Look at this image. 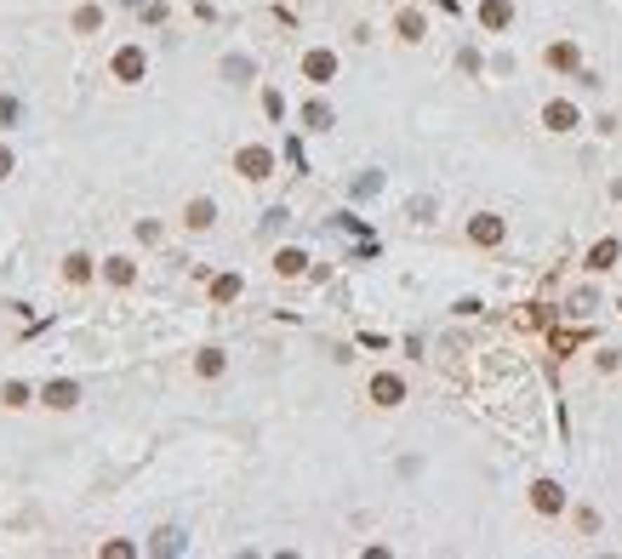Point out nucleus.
<instances>
[{"instance_id":"f257e3e1","label":"nucleus","mask_w":622,"mask_h":559,"mask_svg":"<svg viewBox=\"0 0 622 559\" xmlns=\"http://www.w3.org/2000/svg\"><path fill=\"white\" fill-rule=\"evenodd\" d=\"M303 74L315 80V86H326V80L337 74V58H331V52H308V58H303Z\"/></svg>"},{"instance_id":"f03ea898","label":"nucleus","mask_w":622,"mask_h":559,"mask_svg":"<svg viewBox=\"0 0 622 559\" xmlns=\"http://www.w3.org/2000/svg\"><path fill=\"white\" fill-rule=\"evenodd\" d=\"M531 502H537L543 513H560V508H565V491H560L554 480H543V485H531Z\"/></svg>"},{"instance_id":"7ed1b4c3","label":"nucleus","mask_w":622,"mask_h":559,"mask_svg":"<svg viewBox=\"0 0 622 559\" xmlns=\"http://www.w3.org/2000/svg\"><path fill=\"white\" fill-rule=\"evenodd\" d=\"M269 149H240V171H246V177H269Z\"/></svg>"},{"instance_id":"20e7f679","label":"nucleus","mask_w":622,"mask_h":559,"mask_svg":"<svg viewBox=\"0 0 622 559\" xmlns=\"http://www.w3.org/2000/svg\"><path fill=\"white\" fill-rule=\"evenodd\" d=\"M508 18H514V6H508V0H485V6H479V23H485V29H503Z\"/></svg>"},{"instance_id":"39448f33","label":"nucleus","mask_w":622,"mask_h":559,"mask_svg":"<svg viewBox=\"0 0 622 559\" xmlns=\"http://www.w3.org/2000/svg\"><path fill=\"white\" fill-rule=\"evenodd\" d=\"M114 74H120V80H138V74H143V52H138V46H126V52L114 58Z\"/></svg>"},{"instance_id":"423d86ee","label":"nucleus","mask_w":622,"mask_h":559,"mask_svg":"<svg viewBox=\"0 0 622 559\" xmlns=\"http://www.w3.org/2000/svg\"><path fill=\"white\" fill-rule=\"evenodd\" d=\"M468 234H474L479 245H497V240H503V223H497V217H474V223H468Z\"/></svg>"},{"instance_id":"0eeeda50","label":"nucleus","mask_w":622,"mask_h":559,"mask_svg":"<svg viewBox=\"0 0 622 559\" xmlns=\"http://www.w3.org/2000/svg\"><path fill=\"white\" fill-rule=\"evenodd\" d=\"M80 400V389H74V382H46V405H58V411H69Z\"/></svg>"},{"instance_id":"6e6552de","label":"nucleus","mask_w":622,"mask_h":559,"mask_svg":"<svg viewBox=\"0 0 622 559\" xmlns=\"http://www.w3.org/2000/svg\"><path fill=\"white\" fill-rule=\"evenodd\" d=\"M543 120L554 126V132H571V126H576V109H571V103H548V109H543Z\"/></svg>"},{"instance_id":"1a4fd4ad","label":"nucleus","mask_w":622,"mask_h":559,"mask_svg":"<svg viewBox=\"0 0 622 559\" xmlns=\"http://www.w3.org/2000/svg\"><path fill=\"white\" fill-rule=\"evenodd\" d=\"M371 394H377V405H399V394H406V389H399V377H377Z\"/></svg>"},{"instance_id":"9d476101","label":"nucleus","mask_w":622,"mask_h":559,"mask_svg":"<svg viewBox=\"0 0 622 559\" xmlns=\"http://www.w3.org/2000/svg\"><path fill=\"white\" fill-rule=\"evenodd\" d=\"M611 263H616V240H600V245L588 251V269L600 274V269H611Z\"/></svg>"},{"instance_id":"9b49d317","label":"nucleus","mask_w":622,"mask_h":559,"mask_svg":"<svg viewBox=\"0 0 622 559\" xmlns=\"http://www.w3.org/2000/svg\"><path fill=\"white\" fill-rule=\"evenodd\" d=\"M211 297H217V303H229V297H240V280H234V274H223V280L211 285Z\"/></svg>"},{"instance_id":"f8f14e48","label":"nucleus","mask_w":622,"mask_h":559,"mask_svg":"<svg viewBox=\"0 0 622 559\" xmlns=\"http://www.w3.org/2000/svg\"><path fill=\"white\" fill-rule=\"evenodd\" d=\"M206 223H211V200H194L189 206V229H206Z\"/></svg>"},{"instance_id":"ddd939ff","label":"nucleus","mask_w":622,"mask_h":559,"mask_svg":"<svg viewBox=\"0 0 622 559\" xmlns=\"http://www.w3.org/2000/svg\"><path fill=\"white\" fill-rule=\"evenodd\" d=\"M98 23H103V12H98V6H86V12H74V29H98Z\"/></svg>"},{"instance_id":"4468645a","label":"nucleus","mask_w":622,"mask_h":559,"mask_svg":"<svg viewBox=\"0 0 622 559\" xmlns=\"http://www.w3.org/2000/svg\"><path fill=\"white\" fill-rule=\"evenodd\" d=\"M399 34L417 40V34H423V18H417V12H406V18H399Z\"/></svg>"},{"instance_id":"2eb2a0df","label":"nucleus","mask_w":622,"mask_h":559,"mask_svg":"<svg viewBox=\"0 0 622 559\" xmlns=\"http://www.w3.org/2000/svg\"><path fill=\"white\" fill-rule=\"evenodd\" d=\"M200 371H206V377H217V371H223V354L206 349V354H200Z\"/></svg>"},{"instance_id":"dca6fc26","label":"nucleus","mask_w":622,"mask_h":559,"mask_svg":"<svg viewBox=\"0 0 622 559\" xmlns=\"http://www.w3.org/2000/svg\"><path fill=\"white\" fill-rule=\"evenodd\" d=\"M109 280H114V285H126V280H131V263H126V257H114V263H109Z\"/></svg>"},{"instance_id":"f3484780","label":"nucleus","mask_w":622,"mask_h":559,"mask_svg":"<svg viewBox=\"0 0 622 559\" xmlns=\"http://www.w3.org/2000/svg\"><path fill=\"white\" fill-rule=\"evenodd\" d=\"M548 63H554V69H571V63H576V52H571V46H554V52H548Z\"/></svg>"},{"instance_id":"a211bd4d","label":"nucleus","mask_w":622,"mask_h":559,"mask_svg":"<svg viewBox=\"0 0 622 559\" xmlns=\"http://www.w3.org/2000/svg\"><path fill=\"white\" fill-rule=\"evenodd\" d=\"M308 126H331V109L326 103H308Z\"/></svg>"},{"instance_id":"6ab92c4d","label":"nucleus","mask_w":622,"mask_h":559,"mask_svg":"<svg viewBox=\"0 0 622 559\" xmlns=\"http://www.w3.org/2000/svg\"><path fill=\"white\" fill-rule=\"evenodd\" d=\"M303 269V251H280V274H297Z\"/></svg>"},{"instance_id":"aec40b11","label":"nucleus","mask_w":622,"mask_h":559,"mask_svg":"<svg viewBox=\"0 0 622 559\" xmlns=\"http://www.w3.org/2000/svg\"><path fill=\"white\" fill-rule=\"evenodd\" d=\"M12 120H18V103H12V97H0V126H12Z\"/></svg>"},{"instance_id":"412c9836","label":"nucleus","mask_w":622,"mask_h":559,"mask_svg":"<svg viewBox=\"0 0 622 559\" xmlns=\"http://www.w3.org/2000/svg\"><path fill=\"white\" fill-rule=\"evenodd\" d=\"M6 171H12V154H6V149H0V177H6Z\"/></svg>"}]
</instances>
